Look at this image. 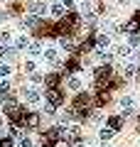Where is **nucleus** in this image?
<instances>
[{
  "instance_id": "nucleus-32",
  "label": "nucleus",
  "mask_w": 140,
  "mask_h": 147,
  "mask_svg": "<svg viewBox=\"0 0 140 147\" xmlns=\"http://www.w3.org/2000/svg\"><path fill=\"white\" fill-rule=\"evenodd\" d=\"M74 147H86V142H81V140H79V142H74Z\"/></svg>"
},
{
  "instance_id": "nucleus-28",
  "label": "nucleus",
  "mask_w": 140,
  "mask_h": 147,
  "mask_svg": "<svg viewBox=\"0 0 140 147\" xmlns=\"http://www.w3.org/2000/svg\"><path fill=\"white\" fill-rule=\"evenodd\" d=\"M57 81H59V76H57V74H52V76L47 79V84H49V86H52V88H54V86H57Z\"/></svg>"
},
{
  "instance_id": "nucleus-3",
  "label": "nucleus",
  "mask_w": 140,
  "mask_h": 147,
  "mask_svg": "<svg viewBox=\"0 0 140 147\" xmlns=\"http://www.w3.org/2000/svg\"><path fill=\"white\" fill-rule=\"evenodd\" d=\"M64 140H67V142H71V145H74V142H79V140H81V127H76V125H74L71 130H67Z\"/></svg>"
},
{
  "instance_id": "nucleus-2",
  "label": "nucleus",
  "mask_w": 140,
  "mask_h": 147,
  "mask_svg": "<svg viewBox=\"0 0 140 147\" xmlns=\"http://www.w3.org/2000/svg\"><path fill=\"white\" fill-rule=\"evenodd\" d=\"M125 32H128V34H138L140 32V12H135L133 17H130L128 22H125V27H123Z\"/></svg>"
},
{
  "instance_id": "nucleus-21",
  "label": "nucleus",
  "mask_w": 140,
  "mask_h": 147,
  "mask_svg": "<svg viewBox=\"0 0 140 147\" xmlns=\"http://www.w3.org/2000/svg\"><path fill=\"white\" fill-rule=\"evenodd\" d=\"M44 113H47V115H57V105L47 100V103H44Z\"/></svg>"
},
{
  "instance_id": "nucleus-35",
  "label": "nucleus",
  "mask_w": 140,
  "mask_h": 147,
  "mask_svg": "<svg viewBox=\"0 0 140 147\" xmlns=\"http://www.w3.org/2000/svg\"><path fill=\"white\" fill-rule=\"evenodd\" d=\"M0 57H3V47H0Z\"/></svg>"
},
{
  "instance_id": "nucleus-30",
  "label": "nucleus",
  "mask_w": 140,
  "mask_h": 147,
  "mask_svg": "<svg viewBox=\"0 0 140 147\" xmlns=\"http://www.w3.org/2000/svg\"><path fill=\"white\" fill-rule=\"evenodd\" d=\"M62 5L67 7V10H71V7H74V0H62Z\"/></svg>"
},
{
  "instance_id": "nucleus-17",
  "label": "nucleus",
  "mask_w": 140,
  "mask_h": 147,
  "mask_svg": "<svg viewBox=\"0 0 140 147\" xmlns=\"http://www.w3.org/2000/svg\"><path fill=\"white\" fill-rule=\"evenodd\" d=\"M59 44H62V49H67V52H74V42L69 39V37H62V39H59Z\"/></svg>"
},
{
  "instance_id": "nucleus-6",
  "label": "nucleus",
  "mask_w": 140,
  "mask_h": 147,
  "mask_svg": "<svg viewBox=\"0 0 140 147\" xmlns=\"http://www.w3.org/2000/svg\"><path fill=\"white\" fill-rule=\"evenodd\" d=\"M47 100H49V103H54V105H59V103L64 100V96H62V91L49 88V91H47Z\"/></svg>"
},
{
  "instance_id": "nucleus-7",
  "label": "nucleus",
  "mask_w": 140,
  "mask_h": 147,
  "mask_svg": "<svg viewBox=\"0 0 140 147\" xmlns=\"http://www.w3.org/2000/svg\"><path fill=\"white\" fill-rule=\"evenodd\" d=\"M111 79V66H101V69H96V81H99V86L103 84V81H108Z\"/></svg>"
},
{
  "instance_id": "nucleus-14",
  "label": "nucleus",
  "mask_w": 140,
  "mask_h": 147,
  "mask_svg": "<svg viewBox=\"0 0 140 147\" xmlns=\"http://www.w3.org/2000/svg\"><path fill=\"white\" fill-rule=\"evenodd\" d=\"M10 39H12V34H10L7 30H3V32H0V47H3V49H5V47H10Z\"/></svg>"
},
{
  "instance_id": "nucleus-18",
  "label": "nucleus",
  "mask_w": 140,
  "mask_h": 147,
  "mask_svg": "<svg viewBox=\"0 0 140 147\" xmlns=\"http://www.w3.org/2000/svg\"><path fill=\"white\" fill-rule=\"evenodd\" d=\"M67 86H69L71 91H79V88H81V81H79L76 76H71V79H67Z\"/></svg>"
},
{
  "instance_id": "nucleus-1",
  "label": "nucleus",
  "mask_w": 140,
  "mask_h": 147,
  "mask_svg": "<svg viewBox=\"0 0 140 147\" xmlns=\"http://www.w3.org/2000/svg\"><path fill=\"white\" fill-rule=\"evenodd\" d=\"M3 113H5V115L10 118L12 123H17V120L22 118V108H20V105H17L12 98H7V100H5V105H3Z\"/></svg>"
},
{
  "instance_id": "nucleus-22",
  "label": "nucleus",
  "mask_w": 140,
  "mask_h": 147,
  "mask_svg": "<svg viewBox=\"0 0 140 147\" xmlns=\"http://www.w3.org/2000/svg\"><path fill=\"white\" fill-rule=\"evenodd\" d=\"M15 54H17V49H15V47H5V49H3V57H5V59H12Z\"/></svg>"
},
{
  "instance_id": "nucleus-19",
  "label": "nucleus",
  "mask_w": 140,
  "mask_h": 147,
  "mask_svg": "<svg viewBox=\"0 0 140 147\" xmlns=\"http://www.w3.org/2000/svg\"><path fill=\"white\" fill-rule=\"evenodd\" d=\"M27 47H30V39H27L25 34H20V37H17V47L15 49H27Z\"/></svg>"
},
{
  "instance_id": "nucleus-26",
  "label": "nucleus",
  "mask_w": 140,
  "mask_h": 147,
  "mask_svg": "<svg viewBox=\"0 0 140 147\" xmlns=\"http://www.w3.org/2000/svg\"><path fill=\"white\" fill-rule=\"evenodd\" d=\"M20 147H32V140L27 135H20Z\"/></svg>"
},
{
  "instance_id": "nucleus-16",
  "label": "nucleus",
  "mask_w": 140,
  "mask_h": 147,
  "mask_svg": "<svg viewBox=\"0 0 140 147\" xmlns=\"http://www.w3.org/2000/svg\"><path fill=\"white\" fill-rule=\"evenodd\" d=\"M49 15L52 17H64V5H52L49 7Z\"/></svg>"
},
{
  "instance_id": "nucleus-11",
  "label": "nucleus",
  "mask_w": 140,
  "mask_h": 147,
  "mask_svg": "<svg viewBox=\"0 0 140 147\" xmlns=\"http://www.w3.org/2000/svg\"><path fill=\"white\" fill-rule=\"evenodd\" d=\"M22 27H30V30H37V27H39V17H37V15H27L25 20H22Z\"/></svg>"
},
{
  "instance_id": "nucleus-23",
  "label": "nucleus",
  "mask_w": 140,
  "mask_h": 147,
  "mask_svg": "<svg viewBox=\"0 0 140 147\" xmlns=\"http://www.w3.org/2000/svg\"><path fill=\"white\" fill-rule=\"evenodd\" d=\"M140 44V37L138 34H128V47H138Z\"/></svg>"
},
{
  "instance_id": "nucleus-29",
  "label": "nucleus",
  "mask_w": 140,
  "mask_h": 147,
  "mask_svg": "<svg viewBox=\"0 0 140 147\" xmlns=\"http://www.w3.org/2000/svg\"><path fill=\"white\" fill-rule=\"evenodd\" d=\"M20 135H22V132L17 130V125H12V127H10V137H20Z\"/></svg>"
},
{
  "instance_id": "nucleus-20",
  "label": "nucleus",
  "mask_w": 140,
  "mask_h": 147,
  "mask_svg": "<svg viewBox=\"0 0 140 147\" xmlns=\"http://www.w3.org/2000/svg\"><path fill=\"white\" fill-rule=\"evenodd\" d=\"M27 49H30V54H35V57H37V54H42V44L39 42H30V47H27Z\"/></svg>"
},
{
  "instance_id": "nucleus-10",
  "label": "nucleus",
  "mask_w": 140,
  "mask_h": 147,
  "mask_svg": "<svg viewBox=\"0 0 140 147\" xmlns=\"http://www.w3.org/2000/svg\"><path fill=\"white\" fill-rule=\"evenodd\" d=\"M106 125H108L111 130H116V132H118V130H120V125H123V115H111Z\"/></svg>"
},
{
  "instance_id": "nucleus-24",
  "label": "nucleus",
  "mask_w": 140,
  "mask_h": 147,
  "mask_svg": "<svg viewBox=\"0 0 140 147\" xmlns=\"http://www.w3.org/2000/svg\"><path fill=\"white\" fill-rule=\"evenodd\" d=\"M10 76V66L7 64H0V79H7Z\"/></svg>"
},
{
  "instance_id": "nucleus-4",
  "label": "nucleus",
  "mask_w": 140,
  "mask_h": 147,
  "mask_svg": "<svg viewBox=\"0 0 140 147\" xmlns=\"http://www.w3.org/2000/svg\"><path fill=\"white\" fill-rule=\"evenodd\" d=\"M25 100L30 105H35V103H39V100H42V96H39V91H37V88H27L25 91Z\"/></svg>"
},
{
  "instance_id": "nucleus-15",
  "label": "nucleus",
  "mask_w": 140,
  "mask_h": 147,
  "mask_svg": "<svg viewBox=\"0 0 140 147\" xmlns=\"http://www.w3.org/2000/svg\"><path fill=\"white\" fill-rule=\"evenodd\" d=\"M113 135H116V130H111L108 125H106V127H101V132H99V137H101V140H111Z\"/></svg>"
},
{
  "instance_id": "nucleus-34",
  "label": "nucleus",
  "mask_w": 140,
  "mask_h": 147,
  "mask_svg": "<svg viewBox=\"0 0 140 147\" xmlns=\"http://www.w3.org/2000/svg\"><path fill=\"white\" fill-rule=\"evenodd\" d=\"M135 61H138V64H140V52H135Z\"/></svg>"
},
{
  "instance_id": "nucleus-27",
  "label": "nucleus",
  "mask_w": 140,
  "mask_h": 147,
  "mask_svg": "<svg viewBox=\"0 0 140 147\" xmlns=\"http://www.w3.org/2000/svg\"><path fill=\"white\" fill-rule=\"evenodd\" d=\"M0 147H15L12 137H3V140H0Z\"/></svg>"
},
{
  "instance_id": "nucleus-13",
  "label": "nucleus",
  "mask_w": 140,
  "mask_h": 147,
  "mask_svg": "<svg viewBox=\"0 0 140 147\" xmlns=\"http://www.w3.org/2000/svg\"><path fill=\"white\" fill-rule=\"evenodd\" d=\"M22 120H25L30 127H37V125H39V115H37V113H30V115H22Z\"/></svg>"
},
{
  "instance_id": "nucleus-31",
  "label": "nucleus",
  "mask_w": 140,
  "mask_h": 147,
  "mask_svg": "<svg viewBox=\"0 0 140 147\" xmlns=\"http://www.w3.org/2000/svg\"><path fill=\"white\" fill-rule=\"evenodd\" d=\"M32 81H35V84H39V81H42V74L35 71V74H32Z\"/></svg>"
},
{
  "instance_id": "nucleus-25",
  "label": "nucleus",
  "mask_w": 140,
  "mask_h": 147,
  "mask_svg": "<svg viewBox=\"0 0 140 147\" xmlns=\"http://www.w3.org/2000/svg\"><path fill=\"white\" fill-rule=\"evenodd\" d=\"M35 69H37L35 61H32V59H27V61H25V71H27V74H35Z\"/></svg>"
},
{
  "instance_id": "nucleus-33",
  "label": "nucleus",
  "mask_w": 140,
  "mask_h": 147,
  "mask_svg": "<svg viewBox=\"0 0 140 147\" xmlns=\"http://www.w3.org/2000/svg\"><path fill=\"white\" fill-rule=\"evenodd\" d=\"M116 3H118V5H128L130 0H116Z\"/></svg>"
},
{
  "instance_id": "nucleus-5",
  "label": "nucleus",
  "mask_w": 140,
  "mask_h": 147,
  "mask_svg": "<svg viewBox=\"0 0 140 147\" xmlns=\"http://www.w3.org/2000/svg\"><path fill=\"white\" fill-rule=\"evenodd\" d=\"M108 44H111L108 34H99L96 37V52H108Z\"/></svg>"
},
{
  "instance_id": "nucleus-8",
  "label": "nucleus",
  "mask_w": 140,
  "mask_h": 147,
  "mask_svg": "<svg viewBox=\"0 0 140 147\" xmlns=\"http://www.w3.org/2000/svg\"><path fill=\"white\" fill-rule=\"evenodd\" d=\"M30 12H35L37 17H47V5L44 3H30Z\"/></svg>"
},
{
  "instance_id": "nucleus-36",
  "label": "nucleus",
  "mask_w": 140,
  "mask_h": 147,
  "mask_svg": "<svg viewBox=\"0 0 140 147\" xmlns=\"http://www.w3.org/2000/svg\"><path fill=\"white\" fill-rule=\"evenodd\" d=\"M138 5H140V0H138Z\"/></svg>"
},
{
  "instance_id": "nucleus-9",
  "label": "nucleus",
  "mask_w": 140,
  "mask_h": 147,
  "mask_svg": "<svg viewBox=\"0 0 140 147\" xmlns=\"http://www.w3.org/2000/svg\"><path fill=\"white\" fill-rule=\"evenodd\" d=\"M42 57H44L49 64H54V61L59 59V52H57L54 47H47V49H42Z\"/></svg>"
},
{
  "instance_id": "nucleus-12",
  "label": "nucleus",
  "mask_w": 140,
  "mask_h": 147,
  "mask_svg": "<svg viewBox=\"0 0 140 147\" xmlns=\"http://www.w3.org/2000/svg\"><path fill=\"white\" fill-rule=\"evenodd\" d=\"M116 54H118V57H123V59H130V57H133V49H130L128 44H120V47L116 49Z\"/></svg>"
}]
</instances>
